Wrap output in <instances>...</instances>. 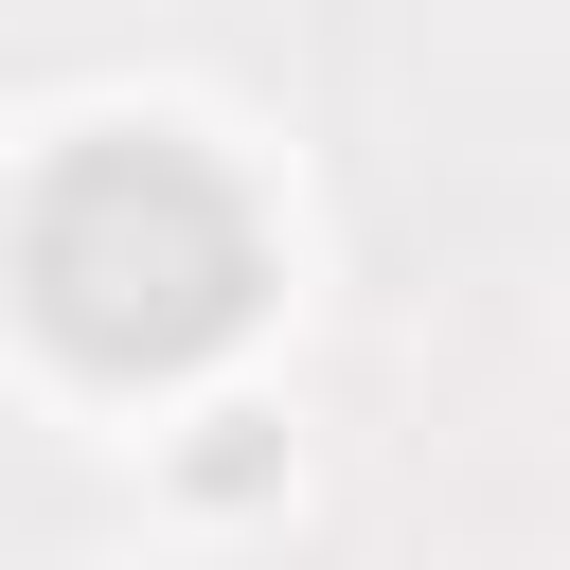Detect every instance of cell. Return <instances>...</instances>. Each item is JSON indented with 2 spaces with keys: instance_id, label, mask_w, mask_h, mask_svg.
<instances>
[{
  "instance_id": "1",
  "label": "cell",
  "mask_w": 570,
  "mask_h": 570,
  "mask_svg": "<svg viewBox=\"0 0 570 570\" xmlns=\"http://www.w3.org/2000/svg\"><path fill=\"white\" fill-rule=\"evenodd\" d=\"M0 267H18V321H36L71 374L142 392V374H196V356L249 338V303H267V214H249L232 160H196L178 125H89V142L36 160Z\"/></svg>"
},
{
  "instance_id": "2",
  "label": "cell",
  "mask_w": 570,
  "mask_h": 570,
  "mask_svg": "<svg viewBox=\"0 0 570 570\" xmlns=\"http://www.w3.org/2000/svg\"><path fill=\"white\" fill-rule=\"evenodd\" d=\"M178 481H196V499H267V481H285V428H267V410H214V428L178 445Z\"/></svg>"
}]
</instances>
